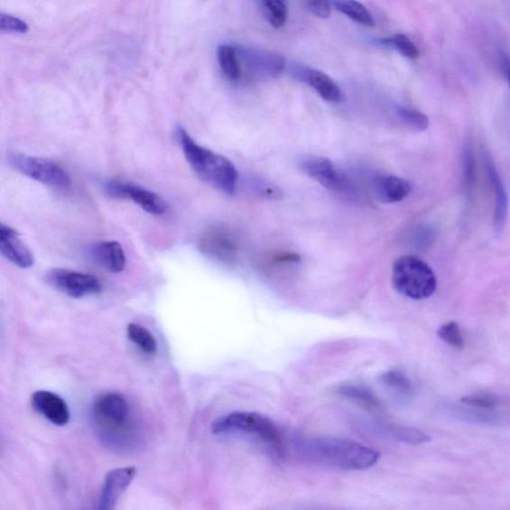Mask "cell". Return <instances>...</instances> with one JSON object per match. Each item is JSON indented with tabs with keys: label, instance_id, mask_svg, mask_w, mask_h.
I'll list each match as a JSON object with an SVG mask.
<instances>
[{
	"label": "cell",
	"instance_id": "cell-1",
	"mask_svg": "<svg viewBox=\"0 0 510 510\" xmlns=\"http://www.w3.org/2000/svg\"><path fill=\"white\" fill-rule=\"evenodd\" d=\"M302 455L315 464L343 470H363L377 464L378 451L349 440L315 438L304 440Z\"/></svg>",
	"mask_w": 510,
	"mask_h": 510
},
{
	"label": "cell",
	"instance_id": "cell-2",
	"mask_svg": "<svg viewBox=\"0 0 510 510\" xmlns=\"http://www.w3.org/2000/svg\"><path fill=\"white\" fill-rule=\"evenodd\" d=\"M177 137L190 166L196 174L207 184L225 194H234L238 179L234 163L226 157L199 145L184 127H178Z\"/></svg>",
	"mask_w": 510,
	"mask_h": 510
},
{
	"label": "cell",
	"instance_id": "cell-3",
	"mask_svg": "<svg viewBox=\"0 0 510 510\" xmlns=\"http://www.w3.org/2000/svg\"><path fill=\"white\" fill-rule=\"evenodd\" d=\"M211 431L216 435H245L264 445L277 457L284 454V442L281 431L271 419L261 413L252 412L228 413L215 421Z\"/></svg>",
	"mask_w": 510,
	"mask_h": 510
},
{
	"label": "cell",
	"instance_id": "cell-4",
	"mask_svg": "<svg viewBox=\"0 0 510 510\" xmlns=\"http://www.w3.org/2000/svg\"><path fill=\"white\" fill-rule=\"evenodd\" d=\"M392 277L394 290L413 301L426 300L437 290L434 272L417 256L405 255L397 259Z\"/></svg>",
	"mask_w": 510,
	"mask_h": 510
},
{
	"label": "cell",
	"instance_id": "cell-5",
	"mask_svg": "<svg viewBox=\"0 0 510 510\" xmlns=\"http://www.w3.org/2000/svg\"><path fill=\"white\" fill-rule=\"evenodd\" d=\"M8 162L21 174L46 186L69 189L71 185L69 172L51 160L13 153L8 156Z\"/></svg>",
	"mask_w": 510,
	"mask_h": 510
},
{
	"label": "cell",
	"instance_id": "cell-6",
	"mask_svg": "<svg viewBox=\"0 0 510 510\" xmlns=\"http://www.w3.org/2000/svg\"><path fill=\"white\" fill-rule=\"evenodd\" d=\"M96 422L109 432H123L129 426L130 411L126 399L119 393H107L96 400L93 406Z\"/></svg>",
	"mask_w": 510,
	"mask_h": 510
},
{
	"label": "cell",
	"instance_id": "cell-7",
	"mask_svg": "<svg viewBox=\"0 0 510 510\" xmlns=\"http://www.w3.org/2000/svg\"><path fill=\"white\" fill-rule=\"evenodd\" d=\"M46 282L55 290L72 298H82L102 292V285L97 278L70 269H51L46 274Z\"/></svg>",
	"mask_w": 510,
	"mask_h": 510
},
{
	"label": "cell",
	"instance_id": "cell-8",
	"mask_svg": "<svg viewBox=\"0 0 510 510\" xmlns=\"http://www.w3.org/2000/svg\"><path fill=\"white\" fill-rule=\"evenodd\" d=\"M106 191L112 198L130 199L151 215L160 216L167 210L166 201L156 192L123 181H109L105 186Z\"/></svg>",
	"mask_w": 510,
	"mask_h": 510
},
{
	"label": "cell",
	"instance_id": "cell-9",
	"mask_svg": "<svg viewBox=\"0 0 510 510\" xmlns=\"http://www.w3.org/2000/svg\"><path fill=\"white\" fill-rule=\"evenodd\" d=\"M301 170L330 190L344 192L351 189L348 177L329 160L320 157L307 158L301 162Z\"/></svg>",
	"mask_w": 510,
	"mask_h": 510
},
{
	"label": "cell",
	"instance_id": "cell-10",
	"mask_svg": "<svg viewBox=\"0 0 510 510\" xmlns=\"http://www.w3.org/2000/svg\"><path fill=\"white\" fill-rule=\"evenodd\" d=\"M242 74L252 76L276 77L285 69L282 56L272 52L254 50V48L236 47Z\"/></svg>",
	"mask_w": 510,
	"mask_h": 510
},
{
	"label": "cell",
	"instance_id": "cell-11",
	"mask_svg": "<svg viewBox=\"0 0 510 510\" xmlns=\"http://www.w3.org/2000/svg\"><path fill=\"white\" fill-rule=\"evenodd\" d=\"M199 246L201 253L217 263L229 265L236 262L237 243L227 230L219 228L209 230L200 237Z\"/></svg>",
	"mask_w": 510,
	"mask_h": 510
},
{
	"label": "cell",
	"instance_id": "cell-12",
	"mask_svg": "<svg viewBox=\"0 0 510 510\" xmlns=\"http://www.w3.org/2000/svg\"><path fill=\"white\" fill-rule=\"evenodd\" d=\"M288 72L297 81L310 85L325 101L341 103L344 100V95L339 86L324 72L301 64L291 65L288 67Z\"/></svg>",
	"mask_w": 510,
	"mask_h": 510
},
{
	"label": "cell",
	"instance_id": "cell-13",
	"mask_svg": "<svg viewBox=\"0 0 510 510\" xmlns=\"http://www.w3.org/2000/svg\"><path fill=\"white\" fill-rule=\"evenodd\" d=\"M136 475L137 469L134 467L118 468L111 470L104 479L99 508L109 510L116 506L119 499L126 492Z\"/></svg>",
	"mask_w": 510,
	"mask_h": 510
},
{
	"label": "cell",
	"instance_id": "cell-14",
	"mask_svg": "<svg viewBox=\"0 0 510 510\" xmlns=\"http://www.w3.org/2000/svg\"><path fill=\"white\" fill-rule=\"evenodd\" d=\"M32 405L55 426H66L70 421V411L66 402L51 391L35 392L32 397Z\"/></svg>",
	"mask_w": 510,
	"mask_h": 510
},
{
	"label": "cell",
	"instance_id": "cell-15",
	"mask_svg": "<svg viewBox=\"0 0 510 510\" xmlns=\"http://www.w3.org/2000/svg\"><path fill=\"white\" fill-rule=\"evenodd\" d=\"M0 250L9 262L21 268H30L34 264L32 250L21 236L11 227L0 225Z\"/></svg>",
	"mask_w": 510,
	"mask_h": 510
},
{
	"label": "cell",
	"instance_id": "cell-16",
	"mask_svg": "<svg viewBox=\"0 0 510 510\" xmlns=\"http://www.w3.org/2000/svg\"><path fill=\"white\" fill-rule=\"evenodd\" d=\"M485 163L488 181L496 194L494 228L496 234H502L506 225L508 216L507 192L504 181L502 177H500L496 166L495 165L494 160L487 153H485Z\"/></svg>",
	"mask_w": 510,
	"mask_h": 510
},
{
	"label": "cell",
	"instance_id": "cell-17",
	"mask_svg": "<svg viewBox=\"0 0 510 510\" xmlns=\"http://www.w3.org/2000/svg\"><path fill=\"white\" fill-rule=\"evenodd\" d=\"M91 255L96 263L106 271L113 274H120L126 266V255L118 242H101L91 248Z\"/></svg>",
	"mask_w": 510,
	"mask_h": 510
},
{
	"label": "cell",
	"instance_id": "cell-18",
	"mask_svg": "<svg viewBox=\"0 0 510 510\" xmlns=\"http://www.w3.org/2000/svg\"><path fill=\"white\" fill-rule=\"evenodd\" d=\"M375 191L384 204L399 203L412 192V185L396 176H383L375 182Z\"/></svg>",
	"mask_w": 510,
	"mask_h": 510
},
{
	"label": "cell",
	"instance_id": "cell-19",
	"mask_svg": "<svg viewBox=\"0 0 510 510\" xmlns=\"http://www.w3.org/2000/svg\"><path fill=\"white\" fill-rule=\"evenodd\" d=\"M218 62L226 79L237 83L243 79L237 48L230 44H221L218 48Z\"/></svg>",
	"mask_w": 510,
	"mask_h": 510
},
{
	"label": "cell",
	"instance_id": "cell-20",
	"mask_svg": "<svg viewBox=\"0 0 510 510\" xmlns=\"http://www.w3.org/2000/svg\"><path fill=\"white\" fill-rule=\"evenodd\" d=\"M340 396L348 399L370 412L382 411L380 401L369 389L358 385H343L338 388Z\"/></svg>",
	"mask_w": 510,
	"mask_h": 510
},
{
	"label": "cell",
	"instance_id": "cell-21",
	"mask_svg": "<svg viewBox=\"0 0 510 510\" xmlns=\"http://www.w3.org/2000/svg\"><path fill=\"white\" fill-rule=\"evenodd\" d=\"M337 11L366 27H374L376 22L367 8L358 0H333Z\"/></svg>",
	"mask_w": 510,
	"mask_h": 510
},
{
	"label": "cell",
	"instance_id": "cell-22",
	"mask_svg": "<svg viewBox=\"0 0 510 510\" xmlns=\"http://www.w3.org/2000/svg\"><path fill=\"white\" fill-rule=\"evenodd\" d=\"M384 386L390 391L394 397L407 400L412 397L413 388L411 380L401 371L393 370L385 373L381 377Z\"/></svg>",
	"mask_w": 510,
	"mask_h": 510
},
{
	"label": "cell",
	"instance_id": "cell-23",
	"mask_svg": "<svg viewBox=\"0 0 510 510\" xmlns=\"http://www.w3.org/2000/svg\"><path fill=\"white\" fill-rule=\"evenodd\" d=\"M127 334L131 342L137 345L143 353L153 355L157 353L158 343L155 337L139 324L131 323L128 325Z\"/></svg>",
	"mask_w": 510,
	"mask_h": 510
},
{
	"label": "cell",
	"instance_id": "cell-24",
	"mask_svg": "<svg viewBox=\"0 0 510 510\" xmlns=\"http://www.w3.org/2000/svg\"><path fill=\"white\" fill-rule=\"evenodd\" d=\"M382 431L386 432L392 439L406 442L410 445L425 444L431 438L417 429L401 426H385Z\"/></svg>",
	"mask_w": 510,
	"mask_h": 510
},
{
	"label": "cell",
	"instance_id": "cell-25",
	"mask_svg": "<svg viewBox=\"0 0 510 510\" xmlns=\"http://www.w3.org/2000/svg\"><path fill=\"white\" fill-rule=\"evenodd\" d=\"M261 3L268 23L274 28L283 27L288 17L284 0H261Z\"/></svg>",
	"mask_w": 510,
	"mask_h": 510
},
{
	"label": "cell",
	"instance_id": "cell-26",
	"mask_svg": "<svg viewBox=\"0 0 510 510\" xmlns=\"http://www.w3.org/2000/svg\"><path fill=\"white\" fill-rule=\"evenodd\" d=\"M380 42L383 45L394 47V50L398 51L408 60H415L419 57L420 53L418 47L405 34H394V36L387 38V40L380 41Z\"/></svg>",
	"mask_w": 510,
	"mask_h": 510
},
{
	"label": "cell",
	"instance_id": "cell-27",
	"mask_svg": "<svg viewBox=\"0 0 510 510\" xmlns=\"http://www.w3.org/2000/svg\"><path fill=\"white\" fill-rule=\"evenodd\" d=\"M396 113L399 119L413 130L425 131L429 127L428 117L418 110L397 106Z\"/></svg>",
	"mask_w": 510,
	"mask_h": 510
},
{
	"label": "cell",
	"instance_id": "cell-28",
	"mask_svg": "<svg viewBox=\"0 0 510 510\" xmlns=\"http://www.w3.org/2000/svg\"><path fill=\"white\" fill-rule=\"evenodd\" d=\"M438 336L441 341H444L456 350H463L465 348V339L461 333L459 324L456 321H450L440 327Z\"/></svg>",
	"mask_w": 510,
	"mask_h": 510
},
{
	"label": "cell",
	"instance_id": "cell-29",
	"mask_svg": "<svg viewBox=\"0 0 510 510\" xmlns=\"http://www.w3.org/2000/svg\"><path fill=\"white\" fill-rule=\"evenodd\" d=\"M476 181V162L469 146L463 152V185L467 191L473 190Z\"/></svg>",
	"mask_w": 510,
	"mask_h": 510
},
{
	"label": "cell",
	"instance_id": "cell-30",
	"mask_svg": "<svg viewBox=\"0 0 510 510\" xmlns=\"http://www.w3.org/2000/svg\"><path fill=\"white\" fill-rule=\"evenodd\" d=\"M30 26L23 19L11 14H0V32L4 33H26Z\"/></svg>",
	"mask_w": 510,
	"mask_h": 510
},
{
	"label": "cell",
	"instance_id": "cell-31",
	"mask_svg": "<svg viewBox=\"0 0 510 510\" xmlns=\"http://www.w3.org/2000/svg\"><path fill=\"white\" fill-rule=\"evenodd\" d=\"M461 403L468 407L485 411L493 410L497 406V400L486 394H469L461 399Z\"/></svg>",
	"mask_w": 510,
	"mask_h": 510
},
{
	"label": "cell",
	"instance_id": "cell-32",
	"mask_svg": "<svg viewBox=\"0 0 510 510\" xmlns=\"http://www.w3.org/2000/svg\"><path fill=\"white\" fill-rule=\"evenodd\" d=\"M303 3L308 11L316 17L325 19L331 14L329 0H303Z\"/></svg>",
	"mask_w": 510,
	"mask_h": 510
},
{
	"label": "cell",
	"instance_id": "cell-33",
	"mask_svg": "<svg viewBox=\"0 0 510 510\" xmlns=\"http://www.w3.org/2000/svg\"><path fill=\"white\" fill-rule=\"evenodd\" d=\"M500 59H502L503 69L506 76L507 81L510 85V59L508 55L505 53H503L502 56H500Z\"/></svg>",
	"mask_w": 510,
	"mask_h": 510
}]
</instances>
